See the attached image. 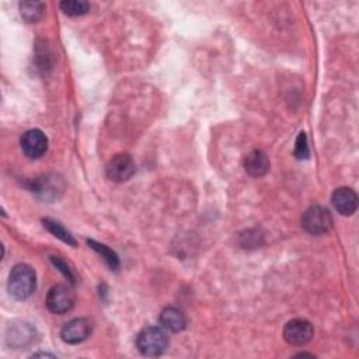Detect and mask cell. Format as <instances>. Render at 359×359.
<instances>
[{
	"label": "cell",
	"mask_w": 359,
	"mask_h": 359,
	"mask_svg": "<svg viewBox=\"0 0 359 359\" xmlns=\"http://www.w3.org/2000/svg\"><path fill=\"white\" fill-rule=\"evenodd\" d=\"M20 13L27 23H37L45 13V5L41 2H22Z\"/></svg>",
	"instance_id": "obj_15"
},
{
	"label": "cell",
	"mask_w": 359,
	"mask_h": 359,
	"mask_svg": "<svg viewBox=\"0 0 359 359\" xmlns=\"http://www.w3.org/2000/svg\"><path fill=\"white\" fill-rule=\"evenodd\" d=\"M314 328L310 321L303 319H295L287 323L284 328V338L289 345L303 346L312 341Z\"/></svg>",
	"instance_id": "obj_5"
},
{
	"label": "cell",
	"mask_w": 359,
	"mask_h": 359,
	"mask_svg": "<svg viewBox=\"0 0 359 359\" xmlns=\"http://www.w3.org/2000/svg\"><path fill=\"white\" fill-rule=\"evenodd\" d=\"M269 159L262 150H253L244 159V168L251 177H262L269 171Z\"/></svg>",
	"instance_id": "obj_11"
},
{
	"label": "cell",
	"mask_w": 359,
	"mask_h": 359,
	"mask_svg": "<svg viewBox=\"0 0 359 359\" xmlns=\"http://www.w3.org/2000/svg\"><path fill=\"white\" fill-rule=\"evenodd\" d=\"M93 333V323L88 319L79 317L66 323L61 331V337L67 344H80Z\"/></svg>",
	"instance_id": "obj_8"
},
{
	"label": "cell",
	"mask_w": 359,
	"mask_h": 359,
	"mask_svg": "<svg viewBox=\"0 0 359 359\" xmlns=\"http://www.w3.org/2000/svg\"><path fill=\"white\" fill-rule=\"evenodd\" d=\"M331 201L337 212L344 216H351L358 209V196L352 189L348 187L337 189L333 194Z\"/></svg>",
	"instance_id": "obj_10"
},
{
	"label": "cell",
	"mask_w": 359,
	"mask_h": 359,
	"mask_svg": "<svg viewBox=\"0 0 359 359\" xmlns=\"http://www.w3.org/2000/svg\"><path fill=\"white\" fill-rule=\"evenodd\" d=\"M87 244L92 247L96 253H99L102 255V258L106 261V264L111 268V269H117L120 268V258L115 254V251H113L109 246L99 243L96 240H87Z\"/></svg>",
	"instance_id": "obj_16"
},
{
	"label": "cell",
	"mask_w": 359,
	"mask_h": 359,
	"mask_svg": "<svg viewBox=\"0 0 359 359\" xmlns=\"http://www.w3.org/2000/svg\"><path fill=\"white\" fill-rule=\"evenodd\" d=\"M51 261L54 262V265L61 269V273L70 281V282H74V276H73V271L69 268V265L61 258V257H51Z\"/></svg>",
	"instance_id": "obj_19"
},
{
	"label": "cell",
	"mask_w": 359,
	"mask_h": 359,
	"mask_svg": "<svg viewBox=\"0 0 359 359\" xmlns=\"http://www.w3.org/2000/svg\"><path fill=\"white\" fill-rule=\"evenodd\" d=\"M37 288V276L34 269L27 264L16 265L9 277V294L17 301L29 299Z\"/></svg>",
	"instance_id": "obj_1"
},
{
	"label": "cell",
	"mask_w": 359,
	"mask_h": 359,
	"mask_svg": "<svg viewBox=\"0 0 359 359\" xmlns=\"http://www.w3.org/2000/svg\"><path fill=\"white\" fill-rule=\"evenodd\" d=\"M63 189H65L63 180L54 174L41 175L40 178L34 180L31 186V191L44 201L56 200L63 193Z\"/></svg>",
	"instance_id": "obj_6"
},
{
	"label": "cell",
	"mask_w": 359,
	"mask_h": 359,
	"mask_svg": "<svg viewBox=\"0 0 359 359\" xmlns=\"http://www.w3.org/2000/svg\"><path fill=\"white\" fill-rule=\"evenodd\" d=\"M76 296L74 292L66 285L54 287L47 295V308L55 314H65L70 312L74 306Z\"/></svg>",
	"instance_id": "obj_4"
},
{
	"label": "cell",
	"mask_w": 359,
	"mask_h": 359,
	"mask_svg": "<svg viewBox=\"0 0 359 359\" xmlns=\"http://www.w3.org/2000/svg\"><path fill=\"white\" fill-rule=\"evenodd\" d=\"M20 143L26 156L31 159H40L48 150V138L41 129H30L24 132Z\"/></svg>",
	"instance_id": "obj_9"
},
{
	"label": "cell",
	"mask_w": 359,
	"mask_h": 359,
	"mask_svg": "<svg viewBox=\"0 0 359 359\" xmlns=\"http://www.w3.org/2000/svg\"><path fill=\"white\" fill-rule=\"evenodd\" d=\"M34 335H35V328H33L31 324H27V323H20L17 326L13 324L12 327H9L8 341L12 346L22 348L29 342H31Z\"/></svg>",
	"instance_id": "obj_13"
},
{
	"label": "cell",
	"mask_w": 359,
	"mask_h": 359,
	"mask_svg": "<svg viewBox=\"0 0 359 359\" xmlns=\"http://www.w3.org/2000/svg\"><path fill=\"white\" fill-rule=\"evenodd\" d=\"M42 223H44V228H45L48 232H51L55 237H58V239L62 240L63 243H66V244H69V246H76V244H77V241L74 240L73 234H72L62 223H59L58 221H54V219L47 218V219L42 221Z\"/></svg>",
	"instance_id": "obj_14"
},
{
	"label": "cell",
	"mask_w": 359,
	"mask_h": 359,
	"mask_svg": "<svg viewBox=\"0 0 359 359\" xmlns=\"http://www.w3.org/2000/svg\"><path fill=\"white\" fill-rule=\"evenodd\" d=\"M135 170H136L135 161L128 153H120L114 156L109 161L106 168L109 178L115 183L128 182V180L132 178V175L135 174Z\"/></svg>",
	"instance_id": "obj_7"
},
{
	"label": "cell",
	"mask_w": 359,
	"mask_h": 359,
	"mask_svg": "<svg viewBox=\"0 0 359 359\" xmlns=\"http://www.w3.org/2000/svg\"><path fill=\"white\" fill-rule=\"evenodd\" d=\"M61 9L65 15L77 17L83 16L90 10V3L84 2V0H65L61 3Z\"/></svg>",
	"instance_id": "obj_17"
},
{
	"label": "cell",
	"mask_w": 359,
	"mask_h": 359,
	"mask_svg": "<svg viewBox=\"0 0 359 359\" xmlns=\"http://www.w3.org/2000/svg\"><path fill=\"white\" fill-rule=\"evenodd\" d=\"M333 223L334 221L330 211L320 205L310 207L302 216L303 229L314 236L328 233L333 228Z\"/></svg>",
	"instance_id": "obj_3"
},
{
	"label": "cell",
	"mask_w": 359,
	"mask_h": 359,
	"mask_svg": "<svg viewBox=\"0 0 359 359\" xmlns=\"http://www.w3.org/2000/svg\"><path fill=\"white\" fill-rule=\"evenodd\" d=\"M136 348L145 356H160L168 348V337L159 327H146L136 337Z\"/></svg>",
	"instance_id": "obj_2"
},
{
	"label": "cell",
	"mask_w": 359,
	"mask_h": 359,
	"mask_svg": "<svg viewBox=\"0 0 359 359\" xmlns=\"http://www.w3.org/2000/svg\"><path fill=\"white\" fill-rule=\"evenodd\" d=\"M295 156L299 160L308 159L310 156V150H309V143H308V136L305 132H301L298 139H296V146H295Z\"/></svg>",
	"instance_id": "obj_18"
},
{
	"label": "cell",
	"mask_w": 359,
	"mask_h": 359,
	"mask_svg": "<svg viewBox=\"0 0 359 359\" xmlns=\"http://www.w3.org/2000/svg\"><path fill=\"white\" fill-rule=\"evenodd\" d=\"M160 323L164 330L171 333H182L187 327L186 314L177 308H166L160 314Z\"/></svg>",
	"instance_id": "obj_12"
}]
</instances>
